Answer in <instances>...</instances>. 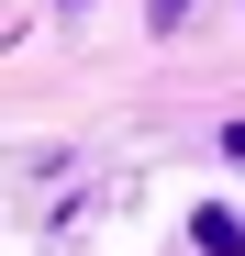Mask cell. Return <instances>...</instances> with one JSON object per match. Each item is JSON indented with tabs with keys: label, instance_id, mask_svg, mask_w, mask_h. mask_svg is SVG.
Here are the masks:
<instances>
[{
	"label": "cell",
	"instance_id": "6da1fadb",
	"mask_svg": "<svg viewBox=\"0 0 245 256\" xmlns=\"http://www.w3.org/2000/svg\"><path fill=\"white\" fill-rule=\"evenodd\" d=\"M190 245H200V256H245V223H234V212H200Z\"/></svg>",
	"mask_w": 245,
	"mask_h": 256
},
{
	"label": "cell",
	"instance_id": "7a4b0ae2",
	"mask_svg": "<svg viewBox=\"0 0 245 256\" xmlns=\"http://www.w3.org/2000/svg\"><path fill=\"white\" fill-rule=\"evenodd\" d=\"M223 156H245V122H223Z\"/></svg>",
	"mask_w": 245,
	"mask_h": 256
}]
</instances>
